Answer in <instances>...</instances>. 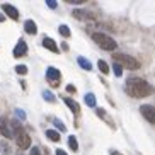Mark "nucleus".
<instances>
[{
  "label": "nucleus",
  "mask_w": 155,
  "mask_h": 155,
  "mask_svg": "<svg viewBox=\"0 0 155 155\" xmlns=\"http://www.w3.org/2000/svg\"><path fill=\"white\" fill-rule=\"evenodd\" d=\"M51 123L55 124V128H58L60 131H67V126H65V124L61 123V121H60L58 118H53V119H51Z\"/></svg>",
  "instance_id": "22"
},
{
  "label": "nucleus",
  "mask_w": 155,
  "mask_h": 155,
  "mask_svg": "<svg viewBox=\"0 0 155 155\" xmlns=\"http://www.w3.org/2000/svg\"><path fill=\"white\" fill-rule=\"evenodd\" d=\"M63 102H65L67 106H68V107H70V109H72L75 114H78V113H80V106H78V104H77V102H75L73 99H70V97H63Z\"/></svg>",
  "instance_id": "13"
},
{
  "label": "nucleus",
  "mask_w": 155,
  "mask_h": 155,
  "mask_svg": "<svg viewBox=\"0 0 155 155\" xmlns=\"http://www.w3.org/2000/svg\"><path fill=\"white\" fill-rule=\"evenodd\" d=\"M113 72L116 77H121V73H123V67L119 63H113Z\"/></svg>",
  "instance_id": "24"
},
{
  "label": "nucleus",
  "mask_w": 155,
  "mask_h": 155,
  "mask_svg": "<svg viewBox=\"0 0 155 155\" xmlns=\"http://www.w3.org/2000/svg\"><path fill=\"white\" fill-rule=\"evenodd\" d=\"M111 155H121V153H119V152H113Z\"/></svg>",
  "instance_id": "33"
},
{
  "label": "nucleus",
  "mask_w": 155,
  "mask_h": 155,
  "mask_svg": "<svg viewBox=\"0 0 155 155\" xmlns=\"http://www.w3.org/2000/svg\"><path fill=\"white\" fill-rule=\"evenodd\" d=\"M77 63L80 65V67H82L84 70H92V65H91V61H89L87 58H84V56H78V58H77Z\"/></svg>",
  "instance_id": "14"
},
{
  "label": "nucleus",
  "mask_w": 155,
  "mask_h": 155,
  "mask_svg": "<svg viewBox=\"0 0 155 155\" xmlns=\"http://www.w3.org/2000/svg\"><path fill=\"white\" fill-rule=\"evenodd\" d=\"M113 61L114 63H119L121 67L128 70H138L140 68V61L137 58H133L130 55H124V53H114L113 55Z\"/></svg>",
  "instance_id": "2"
},
{
  "label": "nucleus",
  "mask_w": 155,
  "mask_h": 155,
  "mask_svg": "<svg viewBox=\"0 0 155 155\" xmlns=\"http://www.w3.org/2000/svg\"><path fill=\"white\" fill-rule=\"evenodd\" d=\"M92 39H94V43H96V45H99L101 48H102V50H106V51H114L116 48H118L116 41H114L111 36L104 34V32H94V34H92Z\"/></svg>",
  "instance_id": "3"
},
{
  "label": "nucleus",
  "mask_w": 155,
  "mask_h": 155,
  "mask_svg": "<svg viewBox=\"0 0 155 155\" xmlns=\"http://www.w3.org/2000/svg\"><path fill=\"white\" fill-rule=\"evenodd\" d=\"M75 91H77V89H75V85H72V84H68V85H67V92H70V94H75Z\"/></svg>",
  "instance_id": "28"
},
{
  "label": "nucleus",
  "mask_w": 155,
  "mask_h": 155,
  "mask_svg": "<svg viewBox=\"0 0 155 155\" xmlns=\"http://www.w3.org/2000/svg\"><path fill=\"white\" fill-rule=\"evenodd\" d=\"M31 155H41V150H39L38 147H32V148H31Z\"/></svg>",
  "instance_id": "29"
},
{
  "label": "nucleus",
  "mask_w": 155,
  "mask_h": 155,
  "mask_svg": "<svg viewBox=\"0 0 155 155\" xmlns=\"http://www.w3.org/2000/svg\"><path fill=\"white\" fill-rule=\"evenodd\" d=\"M61 48H63L65 51H68V45H67V43H63V45H61Z\"/></svg>",
  "instance_id": "32"
},
{
  "label": "nucleus",
  "mask_w": 155,
  "mask_h": 155,
  "mask_svg": "<svg viewBox=\"0 0 155 155\" xmlns=\"http://www.w3.org/2000/svg\"><path fill=\"white\" fill-rule=\"evenodd\" d=\"M43 46H45L46 50H50V51H53V53H58V46H56V43L51 39V38H45L43 39Z\"/></svg>",
  "instance_id": "11"
},
{
  "label": "nucleus",
  "mask_w": 155,
  "mask_h": 155,
  "mask_svg": "<svg viewBox=\"0 0 155 155\" xmlns=\"http://www.w3.org/2000/svg\"><path fill=\"white\" fill-rule=\"evenodd\" d=\"M46 5H48L50 9H56V7H58V4H56L55 0H46Z\"/></svg>",
  "instance_id": "26"
},
{
  "label": "nucleus",
  "mask_w": 155,
  "mask_h": 155,
  "mask_svg": "<svg viewBox=\"0 0 155 155\" xmlns=\"http://www.w3.org/2000/svg\"><path fill=\"white\" fill-rule=\"evenodd\" d=\"M4 19H5L4 15H0V22H4Z\"/></svg>",
  "instance_id": "34"
},
{
  "label": "nucleus",
  "mask_w": 155,
  "mask_h": 155,
  "mask_svg": "<svg viewBox=\"0 0 155 155\" xmlns=\"http://www.w3.org/2000/svg\"><path fill=\"white\" fill-rule=\"evenodd\" d=\"M2 9H4V12L9 15L12 21H17V19H19V10L15 9L12 4H4V5H2Z\"/></svg>",
  "instance_id": "8"
},
{
  "label": "nucleus",
  "mask_w": 155,
  "mask_h": 155,
  "mask_svg": "<svg viewBox=\"0 0 155 155\" xmlns=\"http://www.w3.org/2000/svg\"><path fill=\"white\" fill-rule=\"evenodd\" d=\"M140 111H141V114L145 116V119L148 121V123H153L155 124V107H153V106L145 104V106H141V107H140Z\"/></svg>",
  "instance_id": "6"
},
{
  "label": "nucleus",
  "mask_w": 155,
  "mask_h": 155,
  "mask_svg": "<svg viewBox=\"0 0 155 155\" xmlns=\"http://www.w3.org/2000/svg\"><path fill=\"white\" fill-rule=\"evenodd\" d=\"M97 114H99V116H104L106 111H104V109H97Z\"/></svg>",
  "instance_id": "31"
},
{
  "label": "nucleus",
  "mask_w": 155,
  "mask_h": 155,
  "mask_svg": "<svg viewBox=\"0 0 155 155\" xmlns=\"http://www.w3.org/2000/svg\"><path fill=\"white\" fill-rule=\"evenodd\" d=\"M126 92L131 97L141 99V97L150 96L152 92H153V89H152V85L148 82H145V80H141V78H138V77H131V78H128V82H126Z\"/></svg>",
  "instance_id": "1"
},
{
  "label": "nucleus",
  "mask_w": 155,
  "mask_h": 155,
  "mask_svg": "<svg viewBox=\"0 0 155 155\" xmlns=\"http://www.w3.org/2000/svg\"><path fill=\"white\" fill-rule=\"evenodd\" d=\"M68 147L72 148L73 152L78 150V143H77V138H75V137H68Z\"/></svg>",
  "instance_id": "23"
},
{
  "label": "nucleus",
  "mask_w": 155,
  "mask_h": 155,
  "mask_svg": "<svg viewBox=\"0 0 155 155\" xmlns=\"http://www.w3.org/2000/svg\"><path fill=\"white\" fill-rule=\"evenodd\" d=\"M10 126H12V133H14L15 137H17V135H21V133L24 131L22 126H21V124H19L17 121H15V119H14V121H10Z\"/></svg>",
  "instance_id": "15"
},
{
  "label": "nucleus",
  "mask_w": 155,
  "mask_h": 155,
  "mask_svg": "<svg viewBox=\"0 0 155 155\" xmlns=\"http://www.w3.org/2000/svg\"><path fill=\"white\" fill-rule=\"evenodd\" d=\"M46 137L53 141H60V133L56 130H46Z\"/></svg>",
  "instance_id": "16"
},
{
  "label": "nucleus",
  "mask_w": 155,
  "mask_h": 155,
  "mask_svg": "<svg viewBox=\"0 0 155 155\" xmlns=\"http://www.w3.org/2000/svg\"><path fill=\"white\" fill-rule=\"evenodd\" d=\"M56 155H67V152L61 150V148H58V150H56Z\"/></svg>",
  "instance_id": "30"
},
{
  "label": "nucleus",
  "mask_w": 155,
  "mask_h": 155,
  "mask_svg": "<svg viewBox=\"0 0 155 155\" xmlns=\"http://www.w3.org/2000/svg\"><path fill=\"white\" fill-rule=\"evenodd\" d=\"M0 152H2L4 155H10V153H12V150H10L9 143H7L5 140H2V141H0Z\"/></svg>",
  "instance_id": "17"
},
{
  "label": "nucleus",
  "mask_w": 155,
  "mask_h": 155,
  "mask_svg": "<svg viewBox=\"0 0 155 155\" xmlns=\"http://www.w3.org/2000/svg\"><path fill=\"white\" fill-rule=\"evenodd\" d=\"M97 67H99V70H101L102 73H104V75H107V73H109V67H107V63H106L104 60H99Z\"/></svg>",
  "instance_id": "20"
},
{
  "label": "nucleus",
  "mask_w": 155,
  "mask_h": 155,
  "mask_svg": "<svg viewBox=\"0 0 155 155\" xmlns=\"http://www.w3.org/2000/svg\"><path fill=\"white\" fill-rule=\"evenodd\" d=\"M15 114H17L19 119H26V113H24L22 109H15Z\"/></svg>",
  "instance_id": "27"
},
{
  "label": "nucleus",
  "mask_w": 155,
  "mask_h": 155,
  "mask_svg": "<svg viewBox=\"0 0 155 155\" xmlns=\"http://www.w3.org/2000/svg\"><path fill=\"white\" fill-rule=\"evenodd\" d=\"M73 17L75 19H80V21H87V19H91V21H94V14H91V12H87V10H82V9H77L72 12Z\"/></svg>",
  "instance_id": "10"
},
{
  "label": "nucleus",
  "mask_w": 155,
  "mask_h": 155,
  "mask_svg": "<svg viewBox=\"0 0 155 155\" xmlns=\"http://www.w3.org/2000/svg\"><path fill=\"white\" fill-rule=\"evenodd\" d=\"M15 72L21 73V75H26V73H28V67H26V65H17V67H15Z\"/></svg>",
  "instance_id": "25"
},
{
  "label": "nucleus",
  "mask_w": 155,
  "mask_h": 155,
  "mask_svg": "<svg viewBox=\"0 0 155 155\" xmlns=\"http://www.w3.org/2000/svg\"><path fill=\"white\" fill-rule=\"evenodd\" d=\"M84 99H85V104L87 106H91V107H94V106H96V96H94L92 92L85 94V97H84Z\"/></svg>",
  "instance_id": "18"
},
{
  "label": "nucleus",
  "mask_w": 155,
  "mask_h": 155,
  "mask_svg": "<svg viewBox=\"0 0 155 155\" xmlns=\"http://www.w3.org/2000/svg\"><path fill=\"white\" fill-rule=\"evenodd\" d=\"M58 31H60V34H61L63 38H70V36H72V32H70V28H68V26H65V24H61V26H60Z\"/></svg>",
  "instance_id": "19"
},
{
  "label": "nucleus",
  "mask_w": 155,
  "mask_h": 155,
  "mask_svg": "<svg viewBox=\"0 0 155 155\" xmlns=\"http://www.w3.org/2000/svg\"><path fill=\"white\" fill-rule=\"evenodd\" d=\"M15 140H17V147L21 148V150H26V148H29L31 147V137H29L28 133H21V135H17L15 137Z\"/></svg>",
  "instance_id": "7"
},
{
  "label": "nucleus",
  "mask_w": 155,
  "mask_h": 155,
  "mask_svg": "<svg viewBox=\"0 0 155 155\" xmlns=\"http://www.w3.org/2000/svg\"><path fill=\"white\" fill-rule=\"evenodd\" d=\"M43 97H45V99L48 101V102H55V101H56L55 94H53L51 91H43Z\"/></svg>",
  "instance_id": "21"
},
{
  "label": "nucleus",
  "mask_w": 155,
  "mask_h": 155,
  "mask_svg": "<svg viewBox=\"0 0 155 155\" xmlns=\"http://www.w3.org/2000/svg\"><path fill=\"white\" fill-rule=\"evenodd\" d=\"M26 53H28V45H26L24 39H21V41L15 45V48H14V56L15 58H21V56H24Z\"/></svg>",
  "instance_id": "9"
},
{
  "label": "nucleus",
  "mask_w": 155,
  "mask_h": 155,
  "mask_svg": "<svg viewBox=\"0 0 155 155\" xmlns=\"http://www.w3.org/2000/svg\"><path fill=\"white\" fill-rule=\"evenodd\" d=\"M0 135H4L5 138H12V126H10L7 118H0Z\"/></svg>",
  "instance_id": "5"
},
{
  "label": "nucleus",
  "mask_w": 155,
  "mask_h": 155,
  "mask_svg": "<svg viewBox=\"0 0 155 155\" xmlns=\"http://www.w3.org/2000/svg\"><path fill=\"white\" fill-rule=\"evenodd\" d=\"M46 78L50 80L53 85H58L60 78H61V73H60L58 68H55V67H50V68L46 70Z\"/></svg>",
  "instance_id": "4"
},
{
  "label": "nucleus",
  "mask_w": 155,
  "mask_h": 155,
  "mask_svg": "<svg viewBox=\"0 0 155 155\" xmlns=\"http://www.w3.org/2000/svg\"><path fill=\"white\" fill-rule=\"evenodd\" d=\"M24 31L28 32V34H36V32H38L36 22H34V21H31V19H29V21H26V22H24Z\"/></svg>",
  "instance_id": "12"
}]
</instances>
